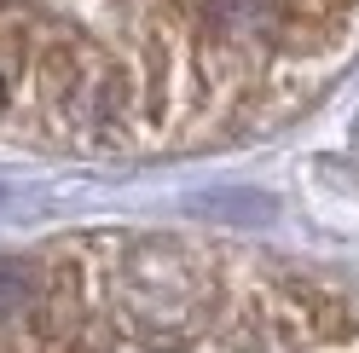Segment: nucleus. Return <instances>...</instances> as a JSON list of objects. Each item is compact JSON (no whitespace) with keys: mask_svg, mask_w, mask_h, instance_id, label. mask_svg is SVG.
Here are the masks:
<instances>
[{"mask_svg":"<svg viewBox=\"0 0 359 353\" xmlns=\"http://www.w3.org/2000/svg\"><path fill=\"white\" fill-rule=\"evenodd\" d=\"M359 53V0H0V127L76 151L226 134Z\"/></svg>","mask_w":359,"mask_h":353,"instance_id":"f257e3e1","label":"nucleus"},{"mask_svg":"<svg viewBox=\"0 0 359 353\" xmlns=\"http://www.w3.org/2000/svg\"><path fill=\"white\" fill-rule=\"evenodd\" d=\"M104 307L140 342H180L215 319L220 272L186 237H133L104 261Z\"/></svg>","mask_w":359,"mask_h":353,"instance_id":"f03ea898","label":"nucleus"}]
</instances>
